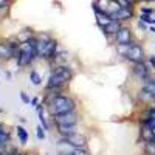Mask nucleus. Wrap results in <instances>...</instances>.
Masks as SVG:
<instances>
[{
  "label": "nucleus",
  "mask_w": 155,
  "mask_h": 155,
  "mask_svg": "<svg viewBox=\"0 0 155 155\" xmlns=\"http://www.w3.org/2000/svg\"><path fill=\"white\" fill-rule=\"evenodd\" d=\"M37 58V41H33V39H28L25 41L20 47V53L17 56L19 65L25 67L28 65L31 61H34Z\"/></svg>",
  "instance_id": "nucleus-1"
},
{
  "label": "nucleus",
  "mask_w": 155,
  "mask_h": 155,
  "mask_svg": "<svg viewBox=\"0 0 155 155\" xmlns=\"http://www.w3.org/2000/svg\"><path fill=\"white\" fill-rule=\"evenodd\" d=\"M70 78H71V71H70V68L61 65V67L56 68V71H53V73L50 74L48 82H47V88H48V90L61 88L67 81H70Z\"/></svg>",
  "instance_id": "nucleus-2"
},
{
  "label": "nucleus",
  "mask_w": 155,
  "mask_h": 155,
  "mask_svg": "<svg viewBox=\"0 0 155 155\" xmlns=\"http://www.w3.org/2000/svg\"><path fill=\"white\" fill-rule=\"evenodd\" d=\"M73 110H74V101L67 96H54L53 101L50 102V113L53 116L68 113Z\"/></svg>",
  "instance_id": "nucleus-3"
},
{
  "label": "nucleus",
  "mask_w": 155,
  "mask_h": 155,
  "mask_svg": "<svg viewBox=\"0 0 155 155\" xmlns=\"http://www.w3.org/2000/svg\"><path fill=\"white\" fill-rule=\"evenodd\" d=\"M126 58H127L129 61H132L134 64H137V62H143V61H144V50L141 48L140 45L134 44V45H130V48H129Z\"/></svg>",
  "instance_id": "nucleus-4"
},
{
  "label": "nucleus",
  "mask_w": 155,
  "mask_h": 155,
  "mask_svg": "<svg viewBox=\"0 0 155 155\" xmlns=\"http://www.w3.org/2000/svg\"><path fill=\"white\" fill-rule=\"evenodd\" d=\"M61 143H65V144L73 146V147H85L87 146V138L84 135L74 134V135H70V137H64Z\"/></svg>",
  "instance_id": "nucleus-5"
},
{
  "label": "nucleus",
  "mask_w": 155,
  "mask_h": 155,
  "mask_svg": "<svg viewBox=\"0 0 155 155\" xmlns=\"http://www.w3.org/2000/svg\"><path fill=\"white\" fill-rule=\"evenodd\" d=\"M116 44L118 45H126V44H132V33L129 28L121 27V30L116 33Z\"/></svg>",
  "instance_id": "nucleus-6"
},
{
  "label": "nucleus",
  "mask_w": 155,
  "mask_h": 155,
  "mask_svg": "<svg viewBox=\"0 0 155 155\" xmlns=\"http://www.w3.org/2000/svg\"><path fill=\"white\" fill-rule=\"evenodd\" d=\"M78 118L74 112H68V113H62V115H56L54 116V123L56 124H76Z\"/></svg>",
  "instance_id": "nucleus-7"
},
{
  "label": "nucleus",
  "mask_w": 155,
  "mask_h": 155,
  "mask_svg": "<svg viewBox=\"0 0 155 155\" xmlns=\"http://www.w3.org/2000/svg\"><path fill=\"white\" fill-rule=\"evenodd\" d=\"M20 50H16L14 44H0V58H11V56H19Z\"/></svg>",
  "instance_id": "nucleus-8"
},
{
  "label": "nucleus",
  "mask_w": 155,
  "mask_h": 155,
  "mask_svg": "<svg viewBox=\"0 0 155 155\" xmlns=\"http://www.w3.org/2000/svg\"><path fill=\"white\" fill-rule=\"evenodd\" d=\"M58 132L62 137H70L78 134V126L76 124H58Z\"/></svg>",
  "instance_id": "nucleus-9"
},
{
  "label": "nucleus",
  "mask_w": 155,
  "mask_h": 155,
  "mask_svg": "<svg viewBox=\"0 0 155 155\" xmlns=\"http://www.w3.org/2000/svg\"><path fill=\"white\" fill-rule=\"evenodd\" d=\"M134 73L140 78V79H143V81L149 79V70L144 65V62H137L135 67H134Z\"/></svg>",
  "instance_id": "nucleus-10"
},
{
  "label": "nucleus",
  "mask_w": 155,
  "mask_h": 155,
  "mask_svg": "<svg viewBox=\"0 0 155 155\" xmlns=\"http://www.w3.org/2000/svg\"><path fill=\"white\" fill-rule=\"evenodd\" d=\"M95 16H96V22H98V25L101 28H104L106 25H109L113 20L112 16L107 14V12H104V11H95Z\"/></svg>",
  "instance_id": "nucleus-11"
},
{
  "label": "nucleus",
  "mask_w": 155,
  "mask_h": 155,
  "mask_svg": "<svg viewBox=\"0 0 155 155\" xmlns=\"http://www.w3.org/2000/svg\"><path fill=\"white\" fill-rule=\"evenodd\" d=\"M102 30H104V34H107V36H112V34H115L116 36V33H118L120 30H121V25H120V20H112L109 25H106V27L104 28H102Z\"/></svg>",
  "instance_id": "nucleus-12"
},
{
  "label": "nucleus",
  "mask_w": 155,
  "mask_h": 155,
  "mask_svg": "<svg viewBox=\"0 0 155 155\" xmlns=\"http://www.w3.org/2000/svg\"><path fill=\"white\" fill-rule=\"evenodd\" d=\"M132 17V9H127V8H121L118 12H115L112 16V19L115 20H129Z\"/></svg>",
  "instance_id": "nucleus-13"
},
{
  "label": "nucleus",
  "mask_w": 155,
  "mask_h": 155,
  "mask_svg": "<svg viewBox=\"0 0 155 155\" xmlns=\"http://www.w3.org/2000/svg\"><path fill=\"white\" fill-rule=\"evenodd\" d=\"M109 3H110V0H98V2L93 3V9L95 11H107L109 8Z\"/></svg>",
  "instance_id": "nucleus-14"
},
{
  "label": "nucleus",
  "mask_w": 155,
  "mask_h": 155,
  "mask_svg": "<svg viewBox=\"0 0 155 155\" xmlns=\"http://www.w3.org/2000/svg\"><path fill=\"white\" fill-rule=\"evenodd\" d=\"M141 135H143V138H144L146 143H149V141H152V140L155 138V137H153V132H152V129L147 127L146 124H144V129H143V132H141Z\"/></svg>",
  "instance_id": "nucleus-15"
},
{
  "label": "nucleus",
  "mask_w": 155,
  "mask_h": 155,
  "mask_svg": "<svg viewBox=\"0 0 155 155\" xmlns=\"http://www.w3.org/2000/svg\"><path fill=\"white\" fill-rule=\"evenodd\" d=\"M121 9V5L118 3V2H116V0H113V2H110L109 3V8H107V14H110V16H113L115 14V12H118Z\"/></svg>",
  "instance_id": "nucleus-16"
},
{
  "label": "nucleus",
  "mask_w": 155,
  "mask_h": 155,
  "mask_svg": "<svg viewBox=\"0 0 155 155\" xmlns=\"http://www.w3.org/2000/svg\"><path fill=\"white\" fill-rule=\"evenodd\" d=\"M17 137H19L22 144H25L28 141V134H27V130H25L23 127H17Z\"/></svg>",
  "instance_id": "nucleus-17"
},
{
  "label": "nucleus",
  "mask_w": 155,
  "mask_h": 155,
  "mask_svg": "<svg viewBox=\"0 0 155 155\" xmlns=\"http://www.w3.org/2000/svg\"><path fill=\"white\" fill-rule=\"evenodd\" d=\"M8 141H9V134H8V130H3L0 134V147H5L8 144Z\"/></svg>",
  "instance_id": "nucleus-18"
},
{
  "label": "nucleus",
  "mask_w": 155,
  "mask_h": 155,
  "mask_svg": "<svg viewBox=\"0 0 155 155\" xmlns=\"http://www.w3.org/2000/svg\"><path fill=\"white\" fill-rule=\"evenodd\" d=\"M140 98L143 99V101H153V95L149 92V90H146V88H143V90H141Z\"/></svg>",
  "instance_id": "nucleus-19"
},
{
  "label": "nucleus",
  "mask_w": 155,
  "mask_h": 155,
  "mask_svg": "<svg viewBox=\"0 0 155 155\" xmlns=\"http://www.w3.org/2000/svg\"><path fill=\"white\" fill-rule=\"evenodd\" d=\"M30 79H31V82H33L34 85H39V84H41V81H42L37 71H31V73H30Z\"/></svg>",
  "instance_id": "nucleus-20"
},
{
  "label": "nucleus",
  "mask_w": 155,
  "mask_h": 155,
  "mask_svg": "<svg viewBox=\"0 0 155 155\" xmlns=\"http://www.w3.org/2000/svg\"><path fill=\"white\" fill-rule=\"evenodd\" d=\"M144 88H146V90H149V92H150L152 95H155V81H152V79H146Z\"/></svg>",
  "instance_id": "nucleus-21"
},
{
  "label": "nucleus",
  "mask_w": 155,
  "mask_h": 155,
  "mask_svg": "<svg viewBox=\"0 0 155 155\" xmlns=\"http://www.w3.org/2000/svg\"><path fill=\"white\" fill-rule=\"evenodd\" d=\"M146 152H147L149 155H155V138L146 144Z\"/></svg>",
  "instance_id": "nucleus-22"
},
{
  "label": "nucleus",
  "mask_w": 155,
  "mask_h": 155,
  "mask_svg": "<svg viewBox=\"0 0 155 155\" xmlns=\"http://www.w3.org/2000/svg\"><path fill=\"white\" fill-rule=\"evenodd\" d=\"M71 155H90V153L84 147H74L73 152H71Z\"/></svg>",
  "instance_id": "nucleus-23"
},
{
  "label": "nucleus",
  "mask_w": 155,
  "mask_h": 155,
  "mask_svg": "<svg viewBox=\"0 0 155 155\" xmlns=\"http://www.w3.org/2000/svg\"><path fill=\"white\" fill-rule=\"evenodd\" d=\"M116 2H118L120 5H121V8H127V9H132V6L134 5H130L127 2V0H116Z\"/></svg>",
  "instance_id": "nucleus-24"
},
{
  "label": "nucleus",
  "mask_w": 155,
  "mask_h": 155,
  "mask_svg": "<svg viewBox=\"0 0 155 155\" xmlns=\"http://www.w3.org/2000/svg\"><path fill=\"white\" fill-rule=\"evenodd\" d=\"M36 130H37L36 134H37V138H39V140H44V138H45V132H44V129H42V126H41V127H37Z\"/></svg>",
  "instance_id": "nucleus-25"
},
{
  "label": "nucleus",
  "mask_w": 155,
  "mask_h": 155,
  "mask_svg": "<svg viewBox=\"0 0 155 155\" xmlns=\"http://www.w3.org/2000/svg\"><path fill=\"white\" fill-rule=\"evenodd\" d=\"M20 98H22V101L25 102V104H30V102H31V101H30V98H28V95L25 93V92H22V93H20Z\"/></svg>",
  "instance_id": "nucleus-26"
},
{
  "label": "nucleus",
  "mask_w": 155,
  "mask_h": 155,
  "mask_svg": "<svg viewBox=\"0 0 155 155\" xmlns=\"http://www.w3.org/2000/svg\"><path fill=\"white\" fill-rule=\"evenodd\" d=\"M141 20L146 22V23H152V22H153V19H150L147 14H143V16H141Z\"/></svg>",
  "instance_id": "nucleus-27"
},
{
  "label": "nucleus",
  "mask_w": 155,
  "mask_h": 155,
  "mask_svg": "<svg viewBox=\"0 0 155 155\" xmlns=\"http://www.w3.org/2000/svg\"><path fill=\"white\" fill-rule=\"evenodd\" d=\"M141 11H143V14H150L152 12V9H149V8H143Z\"/></svg>",
  "instance_id": "nucleus-28"
},
{
  "label": "nucleus",
  "mask_w": 155,
  "mask_h": 155,
  "mask_svg": "<svg viewBox=\"0 0 155 155\" xmlns=\"http://www.w3.org/2000/svg\"><path fill=\"white\" fill-rule=\"evenodd\" d=\"M138 27H140V28H143V30H144V28H146V25L143 23V20H140V22H138Z\"/></svg>",
  "instance_id": "nucleus-29"
},
{
  "label": "nucleus",
  "mask_w": 155,
  "mask_h": 155,
  "mask_svg": "<svg viewBox=\"0 0 155 155\" xmlns=\"http://www.w3.org/2000/svg\"><path fill=\"white\" fill-rule=\"evenodd\" d=\"M150 64H152V67L155 68V56H150Z\"/></svg>",
  "instance_id": "nucleus-30"
},
{
  "label": "nucleus",
  "mask_w": 155,
  "mask_h": 155,
  "mask_svg": "<svg viewBox=\"0 0 155 155\" xmlns=\"http://www.w3.org/2000/svg\"><path fill=\"white\" fill-rule=\"evenodd\" d=\"M149 116H152V118L155 120V109H152V110L149 112Z\"/></svg>",
  "instance_id": "nucleus-31"
},
{
  "label": "nucleus",
  "mask_w": 155,
  "mask_h": 155,
  "mask_svg": "<svg viewBox=\"0 0 155 155\" xmlns=\"http://www.w3.org/2000/svg\"><path fill=\"white\" fill-rule=\"evenodd\" d=\"M6 5V0H0V8H3Z\"/></svg>",
  "instance_id": "nucleus-32"
},
{
  "label": "nucleus",
  "mask_w": 155,
  "mask_h": 155,
  "mask_svg": "<svg viewBox=\"0 0 155 155\" xmlns=\"http://www.w3.org/2000/svg\"><path fill=\"white\" fill-rule=\"evenodd\" d=\"M127 2H129V3H130V5H134V3L137 2V0H127Z\"/></svg>",
  "instance_id": "nucleus-33"
},
{
  "label": "nucleus",
  "mask_w": 155,
  "mask_h": 155,
  "mask_svg": "<svg viewBox=\"0 0 155 155\" xmlns=\"http://www.w3.org/2000/svg\"><path fill=\"white\" fill-rule=\"evenodd\" d=\"M152 132H153V137H155V127H153V129H152Z\"/></svg>",
  "instance_id": "nucleus-34"
},
{
  "label": "nucleus",
  "mask_w": 155,
  "mask_h": 155,
  "mask_svg": "<svg viewBox=\"0 0 155 155\" xmlns=\"http://www.w3.org/2000/svg\"><path fill=\"white\" fill-rule=\"evenodd\" d=\"M147 2H155V0H147Z\"/></svg>",
  "instance_id": "nucleus-35"
},
{
  "label": "nucleus",
  "mask_w": 155,
  "mask_h": 155,
  "mask_svg": "<svg viewBox=\"0 0 155 155\" xmlns=\"http://www.w3.org/2000/svg\"><path fill=\"white\" fill-rule=\"evenodd\" d=\"M14 155H23V153H14Z\"/></svg>",
  "instance_id": "nucleus-36"
},
{
  "label": "nucleus",
  "mask_w": 155,
  "mask_h": 155,
  "mask_svg": "<svg viewBox=\"0 0 155 155\" xmlns=\"http://www.w3.org/2000/svg\"><path fill=\"white\" fill-rule=\"evenodd\" d=\"M153 102H155V95H153Z\"/></svg>",
  "instance_id": "nucleus-37"
},
{
  "label": "nucleus",
  "mask_w": 155,
  "mask_h": 155,
  "mask_svg": "<svg viewBox=\"0 0 155 155\" xmlns=\"http://www.w3.org/2000/svg\"><path fill=\"white\" fill-rule=\"evenodd\" d=\"M137 2H141V0H137Z\"/></svg>",
  "instance_id": "nucleus-38"
},
{
  "label": "nucleus",
  "mask_w": 155,
  "mask_h": 155,
  "mask_svg": "<svg viewBox=\"0 0 155 155\" xmlns=\"http://www.w3.org/2000/svg\"><path fill=\"white\" fill-rule=\"evenodd\" d=\"M152 23H155V20H153V22H152Z\"/></svg>",
  "instance_id": "nucleus-39"
}]
</instances>
